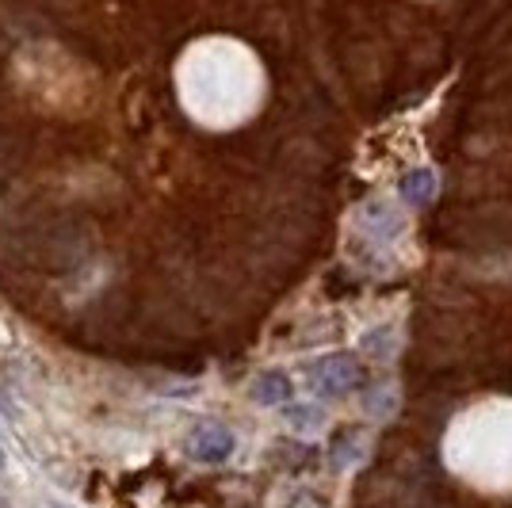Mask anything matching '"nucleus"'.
Masks as SVG:
<instances>
[{
    "mask_svg": "<svg viewBox=\"0 0 512 508\" xmlns=\"http://www.w3.org/2000/svg\"><path fill=\"white\" fill-rule=\"evenodd\" d=\"M367 413H390V409H394V394H386V386H379V390H371V394H367Z\"/></svg>",
    "mask_w": 512,
    "mask_h": 508,
    "instance_id": "nucleus-6",
    "label": "nucleus"
},
{
    "mask_svg": "<svg viewBox=\"0 0 512 508\" xmlns=\"http://www.w3.org/2000/svg\"><path fill=\"white\" fill-rule=\"evenodd\" d=\"M287 424H291L295 432H321V424H325V413H321L318 405H310V402L291 405V409H287Z\"/></svg>",
    "mask_w": 512,
    "mask_h": 508,
    "instance_id": "nucleus-5",
    "label": "nucleus"
},
{
    "mask_svg": "<svg viewBox=\"0 0 512 508\" xmlns=\"http://www.w3.org/2000/svg\"><path fill=\"white\" fill-rule=\"evenodd\" d=\"M0 470H4V447H0Z\"/></svg>",
    "mask_w": 512,
    "mask_h": 508,
    "instance_id": "nucleus-7",
    "label": "nucleus"
},
{
    "mask_svg": "<svg viewBox=\"0 0 512 508\" xmlns=\"http://www.w3.org/2000/svg\"><path fill=\"white\" fill-rule=\"evenodd\" d=\"M188 455H192L195 463H226L230 455H234V432L230 428H222V424H211V421H203V424H195L192 432H188Z\"/></svg>",
    "mask_w": 512,
    "mask_h": 508,
    "instance_id": "nucleus-2",
    "label": "nucleus"
},
{
    "mask_svg": "<svg viewBox=\"0 0 512 508\" xmlns=\"http://www.w3.org/2000/svg\"><path fill=\"white\" fill-rule=\"evenodd\" d=\"M46 508H65V505H46Z\"/></svg>",
    "mask_w": 512,
    "mask_h": 508,
    "instance_id": "nucleus-8",
    "label": "nucleus"
},
{
    "mask_svg": "<svg viewBox=\"0 0 512 508\" xmlns=\"http://www.w3.org/2000/svg\"><path fill=\"white\" fill-rule=\"evenodd\" d=\"M402 199L413 203V207H428V203L436 199V172L432 169L406 172V180H402Z\"/></svg>",
    "mask_w": 512,
    "mask_h": 508,
    "instance_id": "nucleus-4",
    "label": "nucleus"
},
{
    "mask_svg": "<svg viewBox=\"0 0 512 508\" xmlns=\"http://www.w3.org/2000/svg\"><path fill=\"white\" fill-rule=\"evenodd\" d=\"M310 382L325 398H344V394H352L360 386V363L352 360L348 352L321 356L318 363H310Z\"/></svg>",
    "mask_w": 512,
    "mask_h": 508,
    "instance_id": "nucleus-1",
    "label": "nucleus"
},
{
    "mask_svg": "<svg viewBox=\"0 0 512 508\" xmlns=\"http://www.w3.org/2000/svg\"><path fill=\"white\" fill-rule=\"evenodd\" d=\"M249 394H253L256 405H279L295 394V386H291V379H287L283 371H264V375H256L253 379Z\"/></svg>",
    "mask_w": 512,
    "mask_h": 508,
    "instance_id": "nucleus-3",
    "label": "nucleus"
}]
</instances>
